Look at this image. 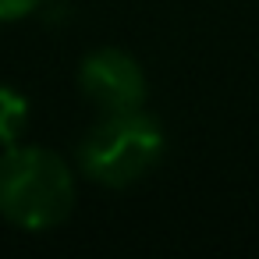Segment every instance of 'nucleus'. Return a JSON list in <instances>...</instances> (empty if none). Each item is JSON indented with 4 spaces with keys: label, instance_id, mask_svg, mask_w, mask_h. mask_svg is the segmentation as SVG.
Listing matches in <instances>:
<instances>
[{
    "label": "nucleus",
    "instance_id": "f257e3e1",
    "mask_svg": "<svg viewBox=\"0 0 259 259\" xmlns=\"http://www.w3.org/2000/svg\"><path fill=\"white\" fill-rule=\"evenodd\" d=\"M75 209L71 167L43 146H4L0 153V217L22 231H47Z\"/></svg>",
    "mask_w": 259,
    "mask_h": 259
},
{
    "label": "nucleus",
    "instance_id": "f03ea898",
    "mask_svg": "<svg viewBox=\"0 0 259 259\" xmlns=\"http://www.w3.org/2000/svg\"><path fill=\"white\" fill-rule=\"evenodd\" d=\"M167 149V135L156 117L142 107L124 114H103V121L85 135L78 160L82 174L107 188H128L142 181Z\"/></svg>",
    "mask_w": 259,
    "mask_h": 259
},
{
    "label": "nucleus",
    "instance_id": "7ed1b4c3",
    "mask_svg": "<svg viewBox=\"0 0 259 259\" xmlns=\"http://www.w3.org/2000/svg\"><path fill=\"white\" fill-rule=\"evenodd\" d=\"M78 85H82L85 100L103 114L139 110L146 100V75H142L139 61L117 47L93 50L78 68Z\"/></svg>",
    "mask_w": 259,
    "mask_h": 259
},
{
    "label": "nucleus",
    "instance_id": "20e7f679",
    "mask_svg": "<svg viewBox=\"0 0 259 259\" xmlns=\"http://www.w3.org/2000/svg\"><path fill=\"white\" fill-rule=\"evenodd\" d=\"M25 128H29V100L11 85H0V146H18Z\"/></svg>",
    "mask_w": 259,
    "mask_h": 259
},
{
    "label": "nucleus",
    "instance_id": "39448f33",
    "mask_svg": "<svg viewBox=\"0 0 259 259\" xmlns=\"http://www.w3.org/2000/svg\"><path fill=\"white\" fill-rule=\"evenodd\" d=\"M43 0H0V22H18L25 15H32Z\"/></svg>",
    "mask_w": 259,
    "mask_h": 259
}]
</instances>
